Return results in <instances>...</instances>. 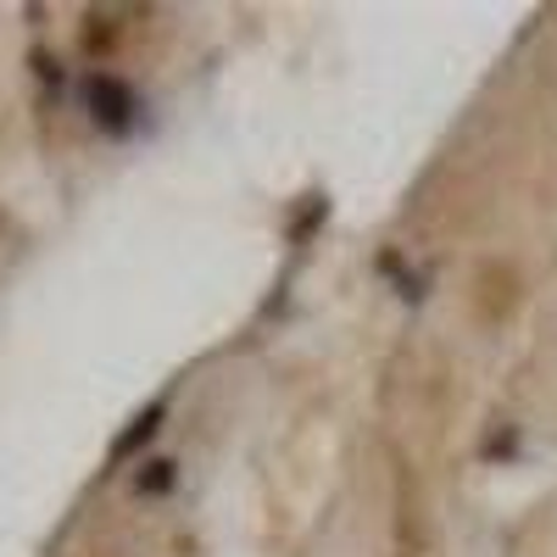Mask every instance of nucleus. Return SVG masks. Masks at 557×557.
Instances as JSON below:
<instances>
[{
    "label": "nucleus",
    "instance_id": "nucleus-1",
    "mask_svg": "<svg viewBox=\"0 0 557 557\" xmlns=\"http://www.w3.org/2000/svg\"><path fill=\"white\" fill-rule=\"evenodd\" d=\"M84 107L107 134H123L134 123V89L112 73H96V78H84Z\"/></svg>",
    "mask_w": 557,
    "mask_h": 557
},
{
    "label": "nucleus",
    "instance_id": "nucleus-2",
    "mask_svg": "<svg viewBox=\"0 0 557 557\" xmlns=\"http://www.w3.org/2000/svg\"><path fill=\"white\" fill-rule=\"evenodd\" d=\"M168 485H173V462H151V474H139V491H151V496Z\"/></svg>",
    "mask_w": 557,
    "mask_h": 557
}]
</instances>
